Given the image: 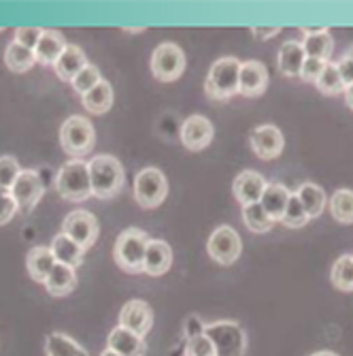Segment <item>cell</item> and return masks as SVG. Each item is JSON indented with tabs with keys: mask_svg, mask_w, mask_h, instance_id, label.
Here are the masks:
<instances>
[{
	"mask_svg": "<svg viewBox=\"0 0 353 356\" xmlns=\"http://www.w3.org/2000/svg\"><path fill=\"white\" fill-rule=\"evenodd\" d=\"M183 356H217V352H215L213 341L203 333V335H196V337L185 339Z\"/></svg>",
	"mask_w": 353,
	"mask_h": 356,
	"instance_id": "74e56055",
	"label": "cell"
},
{
	"mask_svg": "<svg viewBox=\"0 0 353 356\" xmlns=\"http://www.w3.org/2000/svg\"><path fill=\"white\" fill-rule=\"evenodd\" d=\"M302 32H304L302 49H304L307 58H319V60L330 62V56L334 51V39L330 32L326 28L319 32H309L302 28Z\"/></svg>",
	"mask_w": 353,
	"mask_h": 356,
	"instance_id": "d4e9b609",
	"label": "cell"
},
{
	"mask_svg": "<svg viewBox=\"0 0 353 356\" xmlns=\"http://www.w3.org/2000/svg\"><path fill=\"white\" fill-rule=\"evenodd\" d=\"M243 222H245V226L251 233H258V235L268 233L273 229V224H275L260 203L243 205Z\"/></svg>",
	"mask_w": 353,
	"mask_h": 356,
	"instance_id": "1f68e13d",
	"label": "cell"
},
{
	"mask_svg": "<svg viewBox=\"0 0 353 356\" xmlns=\"http://www.w3.org/2000/svg\"><path fill=\"white\" fill-rule=\"evenodd\" d=\"M266 179L258 173V171H243L236 175L234 184H232V192L241 205H251V203H260L262 194L266 190Z\"/></svg>",
	"mask_w": 353,
	"mask_h": 356,
	"instance_id": "2e32d148",
	"label": "cell"
},
{
	"mask_svg": "<svg viewBox=\"0 0 353 356\" xmlns=\"http://www.w3.org/2000/svg\"><path fill=\"white\" fill-rule=\"evenodd\" d=\"M249 143L251 149L255 152V156L262 158V160H275L279 158V154L285 147V139L283 133L275 124H262V126H255L251 135H249Z\"/></svg>",
	"mask_w": 353,
	"mask_h": 356,
	"instance_id": "7c38bea8",
	"label": "cell"
},
{
	"mask_svg": "<svg viewBox=\"0 0 353 356\" xmlns=\"http://www.w3.org/2000/svg\"><path fill=\"white\" fill-rule=\"evenodd\" d=\"M83 107L92 113V115H103L113 107V88L109 81H101L94 90H89L87 94L81 96Z\"/></svg>",
	"mask_w": 353,
	"mask_h": 356,
	"instance_id": "83f0119b",
	"label": "cell"
},
{
	"mask_svg": "<svg viewBox=\"0 0 353 356\" xmlns=\"http://www.w3.org/2000/svg\"><path fill=\"white\" fill-rule=\"evenodd\" d=\"M307 60V54L302 49L300 41H285L279 49V58H277V67L283 75L287 77H296L300 75V69Z\"/></svg>",
	"mask_w": 353,
	"mask_h": 356,
	"instance_id": "603a6c76",
	"label": "cell"
},
{
	"mask_svg": "<svg viewBox=\"0 0 353 356\" xmlns=\"http://www.w3.org/2000/svg\"><path fill=\"white\" fill-rule=\"evenodd\" d=\"M5 64L11 73H26L37 64V56L32 49L19 45V43H9L5 51Z\"/></svg>",
	"mask_w": 353,
	"mask_h": 356,
	"instance_id": "f546056e",
	"label": "cell"
},
{
	"mask_svg": "<svg viewBox=\"0 0 353 356\" xmlns=\"http://www.w3.org/2000/svg\"><path fill=\"white\" fill-rule=\"evenodd\" d=\"M101 356H119V354H117V352H113V350H109V348H107V350H105V352H103V354H101Z\"/></svg>",
	"mask_w": 353,
	"mask_h": 356,
	"instance_id": "7dc6e473",
	"label": "cell"
},
{
	"mask_svg": "<svg viewBox=\"0 0 353 356\" xmlns=\"http://www.w3.org/2000/svg\"><path fill=\"white\" fill-rule=\"evenodd\" d=\"M268 88V69L260 60H247L241 62V73H239V94L245 99H255L262 96Z\"/></svg>",
	"mask_w": 353,
	"mask_h": 356,
	"instance_id": "4fadbf2b",
	"label": "cell"
},
{
	"mask_svg": "<svg viewBox=\"0 0 353 356\" xmlns=\"http://www.w3.org/2000/svg\"><path fill=\"white\" fill-rule=\"evenodd\" d=\"M101 81H103V77H101L98 67H94V64H87V67H85L81 73L75 75V79H73L71 83H73V90H75L79 96H83V94H87L89 90H94Z\"/></svg>",
	"mask_w": 353,
	"mask_h": 356,
	"instance_id": "d590c367",
	"label": "cell"
},
{
	"mask_svg": "<svg viewBox=\"0 0 353 356\" xmlns=\"http://www.w3.org/2000/svg\"><path fill=\"white\" fill-rule=\"evenodd\" d=\"M332 286L341 293H353V256L343 254L336 258V263L332 265L330 271Z\"/></svg>",
	"mask_w": 353,
	"mask_h": 356,
	"instance_id": "4dcf8cb0",
	"label": "cell"
},
{
	"mask_svg": "<svg viewBox=\"0 0 353 356\" xmlns=\"http://www.w3.org/2000/svg\"><path fill=\"white\" fill-rule=\"evenodd\" d=\"M290 197H292V192L287 190L283 184L273 181V184L266 186L260 205L264 207V211L270 216L273 222H281V218L285 213V207H287V203H290Z\"/></svg>",
	"mask_w": 353,
	"mask_h": 356,
	"instance_id": "cb8c5ba5",
	"label": "cell"
},
{
	"mask_svg": "<svg viewBox=\"0 0 353 356\" xmlns=\"http://www.w3.org/2000/svg\"><path fill=\"white\" fill-rule=\"evenodd\" d=\"M119 327L145 337L153 327V309L141 299L128 301L119 312Z\"/></svg>",
	"mask_w": 353,
	"mask_h": 356,
	"instance_id": "5bb4252c",
	"label": "cell"
},
{
	"mask_svg": "<svg viewBox=\"0 0 353 356\" xmlns=\"http://www.w3.org/2000/svg\"><path fill=\"white\" fill-rule=\"evenodd\" d=\"M185 71V54L177 43H160L151 56V73L157 81H177Z\"/></svg>",
	"mask_w": 353,
	"mask_h": 356,
	"instance_id": "ba28073f",
	"label": "cell"
},
{
	"mask_svg": "<svg viewBox=\"0 0 353 356\" xmlns=\"http://www.w3.org/2000/svg\"><path fill=\"white\" fill-rule=\"evenodd\" d=\"M0 194H5V190H3V188H0Z\"/></svg>",
	"mask_w": 353,
	"mask_h": 356,
	"instance_id": "681fc988",
	"label": "cell"
},
{
	"mask_svg": "<svg viewBox=\"0 0 353 356\" xmlns=\"http://www.w3.org/2000/svg\"><path fill=\"white\" fill-rule=\"evenodd\" d=\"M17 211H19V209H17V203H15V199L11 197V194H9V192L0 194V226L7 224V222H11L13 216H15Z\"/></svg>",
	"mask_w": 353,
	"mask_h": 356,
	"instance_id": "60d3db41",
	"label": "cell"
},
{
	"mask_svg": "<svg viewBox=\"0 0 353 356\" xmlns=\"http://www.w3.org/2000/svg\"><path fill=\"white\" fill-rule=\"evenodd\" d=\"M205 322L200 320V316H189L185 320V339L189 337H196V335H203L205 333Z\"/></svg>",
	"mask_w": 353,
	"mask_h": 356,
	"instance_id": "b9f144b4",
	"label": "cell"
},
{
	"mask_svg": "<svg viewBox=\"0 0 353 356\" xmlns=\"http://www.w3.org/2000/svg\"><path fill=\"white\" fill-rule=\"evenodd\" d=\"M98 231H101V226H98L96 216L89 211H83V209L71 211L62 222V233L67 237H71L83 250H87L96 243V239H98Z\"/></svg>",
	"mask_w": 353,
	"mask_h": 356,
	"instance_id": "30bf717a",
	"label": "cell"
},
{
	"mask_svg": "<svg viewBox=\"0 0 353 356\" xmlns=\"http://www.w3.org/2000/svg\"><path fill=\"white\" fill-rule=\"evenodd\" d=\"M336 69H338V73H341V77H343V83H345V90H347V86L353 83V62H351L347 56H343V58L336 62Z\"/></svg>",
	"mask_w": 353,
	"mask_h": 356,
	"instance_id": "7bdbcfd3",
	"label": "cell"
},
{
	"mask_svg": "<svg viewBox=\"0 0 353 356\" xmlns=\"http://www.w3.org/2000/svg\"><path fill=\"white\" fill-rule=\"evenodd\" d=\"M107 346H109V350L117 352L119 356H145L147 354L145 337H141V335H137L132 331H128L123 327H115L109 333Z\"/></svg>",
	"mask_w": 353,
	"mask_h": 356,
	"instance_id": "ac0fdd59",
	"label": "cell"
},
{
	"mask_svg": "<svg viewBox=\"0 0 353 356\" xmlns=\"http://www.w3.org/2000/svg\"><path fill=\"white\" fill-rule=\"evenodd\" d=\"M96 143V131L87 118L71 115L60 128V145L73 160H81L92 152Z\"/></svg>",
	"mask_w": 353,
	"mask_h": 356,
	"instance_id": "5b68a950",
	"label": "cell"
},
{
	"mask_svg": "<svg viewBox=\"0 0 353 356\" xmlns=\"http://www.w3.org/2000/svg\"><path fill=\"white\" fill-rule=\"evenodd\" d=\"M55 190L64 201H87L92 197V181L85 160H69V163H64L55 175Z\"/></svg>",
	"mask_w": 353,
	"mask_h": 356,
	"instance_id": "3957f363",
	"label": "cell"
},
{
	"mask_svg": "<svg viewBox=\"0 0 353 356\" xmlns=\"http://www.w3.org/2000/svg\"><path fill=\"white\" fill-rule=\"evenodd\" d=\"M326 60H319V58H307L304 64H302V69H300V79L307 81V83H315L319 79V75L324 73L326 69Z\"/></svg>",
	"mask_w": 353,
	"mask_h": 356,
	"instance_id": "ab89813d",
	"label": "cell"
},
{
	"mask_svg": "<svg viewBox=\"0 0 353 356\" xmlns=\"http://www.w3.org/2000/svg\"><path fill=\"white\" fill-rule=\"evenodd\" d=\"M330 213L341 224H353V190H336L330 199Z\"/></svg>",
	"mask_w": 353,
	"mask_h": 356,
	"instance_id": "d6a6232c",
	"label": "cell"
},
{
	"mask_svg": "<svg viewBox=\"0 0 353 356\" xmlns=\"http://www.w3.org/2000/svg\"><path fill=\"white\" fill-rule=\"evenodd\" d=\"M49 250H51V254L55 258V263H60V265H67V267L77 269L83 263V252L85 250L81 245H77L71 237H67L64 233H58L51 239Z\"/></svg>",
	"mask_w": 353,
	"mask_h": 356,
	"instance_id": "ffe728a7",
	"label": "cell"
},
{
	"mask_svg": "<svg viewBox=\"0 0 353 356\" xmlns=\"http://www.w3.org/2000/svg\"><path fill=\"white\" fill-rule=\"evenodd\" d=\"M147 243L149 235L141 229H126L123 233H119L113 248V258L117 267L126 273H143Z\"/></svg>",
	"mask_w": 353,
	"mask_h": 356,
	"instance_id": "277c9868",
	"label": "cell"
},
{
	"mask_svg": "<svg viewBox=\"0 0 353 356\" xmlns=\"http://www.w3.org/2000/svg\"><path fill=\"white\" fill-rule=\"evenodd\" d=\"M89 181H92V194L96 199H113L123 188V167L115 156H94L89 163Z\"/></svg>",
	"mask_w": 353,
	"mask_h": 356,
	"instance_id": "6da1fadb",
	"label": "cell"
},
{
	"mask_svg": "<svg viewBox=\"0 0 353 356\" xmlns=\"http://www.w3.org/2000/svg\"><path fill=\"white\" fill-rule=\"evenodd\" d=\"M351 62H353V45H349V49H347V54H345Z\"/></svg>",
	"mask_w": 353,
	"mask_h": 356,
	"instance_id": "c3c4849f",
	"label": "cell"
},
{
	"mask_svg": "<svg viewBox=\"0 0 353 356\" xmlns=\"http://www.w3.org/2000/svg\"><path fill=\"white\" fill-rule=\"evenodd\" d=\"M205 335L213 341L217 356H245L247 333L234 320H217L205 327Z\"/></svg>",
	"mask_w": 353,
	"mask_h": 356,
	"instance_id": "8992f818",
	"label": "cell"
},
{
	"mask_svg": "<svg viewBox=\"0 0 353 356\" xmlns=\"http://www.w3.org/2000/svg\"><path fill=\"white\" fill-rule=\"evenodd\" d=\"M345 103H347V107L353 111V83L347 86V90H345Z\"/></svg>",
	"mask_w": 353,
	"mask_h": 356,
	"instance_id": "f6af8a7d",
	"label": "cell"
},
{
	"mask_svg": "<svg viewBox=\"0 0 353 356\" xmlns=\"http://www.w3.org/2000/svg\"><path fill=\"white\" fill-rule=\"evenodd\" d=\"M309 222V216L307 211L302 209L298 197H296V192H292V197H290V203H287L285 207V213L281 218V224L287 226V229H302V226Z\"/></svg>",
	"mask_w": 353,
	"mask_h": 356,
	"instance_id": "e575fe53",
	"label": "cell"
},
{
	"mask_svg": "<svg viewBox=\"0 0 353 356\" xmlns=\"http://www.w3.org/2000/svg\"><path fill=\"white\" fill-rule=\"evenodd\" d=\"M215 137V128L205 115H189L181 126V143L191 149L200 152L205 149Z\"/></svg>",
	"mask_w": 353,
	"mask_h": 356,
	"instance_id": "9a60e30c",
	"label": "cell"
},
{
	"mask_svg": "<svg viewBox=\"0 0 353 356\" xmlns=\"http://www.w3.org/2000/svg\"><path fill=\"white\" fill-rule=\"evenodd\" d=\"M87 67V58L81 47L77 45H67L62 56L55 62V75L62 81H73L77 73H81Z\"/></svg>",
	"mask_w": 353,
	"mask_h": 356,
	"instance_id": "44dd1931",
	"label": "cell"
},
{
	"mask_svg": "<svg viewBox=\"0 0 353 356\" xmlns=\"http://www.w3.org/2000/svg\"><path fill=\"white\" fill-rule=\"evenodd\" d=\"M173 265V250L166 241L162 239H149L147 252H145V263H143V273L147 275H164Z\"/></svg>",
	"mask_w": 353,
	"mask_h": 356,
	"instance_id": "e0dca14e",
	"label": "cell"
},
{
	"mask_svg": "<svg viewBox=\"0 0 353 356\" xmlns=\"http://www.w3.org/2000/svg\"><path fill=\"white\" fill-rule=\"evenodd\" d=\"M67 39H64L62 32L58 30H43L41 41L35 47V56L37 62H41L43 67H55L58 58L62 56V51L67 49Z\"/></svg>",
	"mask_w": 353,
	"mask_h": 356,
	"instance_id": "d6986e66",
	"label": "cell"
},
{
	"mask_svg": "<svg viewBox=\"0 0 353 356\" xmlns=\"http://www.w3.org/2000/svg\"><path fill=\"white\" fill-rule=\"evenodd\" d=\"M21 169L19 163L13 156H0V188L5 192H9L15 184V179L19 177Z\"/></svg>",
	"mask_w": 353,
	"mask_h": 356,
	"instance_id": "8d00e7d4",
	"label": "cell"
},
{
	"mask_svg": "<svg viewBox=\"0 0 353 356\" xmlns=\"http://www.w3.org/2000/svg\"><path fill=\"white\" fill-rule=\"evenodd\" d=\"M53 265H55V258H53L51 250L45 248V245L32 248L28 252V256H26V269H28L30 277L35 280V282H41V284L47 282Z\"/></svg>",
	"mask_w": 353,
	"mask_h": 356,
	"instance_id": "7402d4cb",
	"label": "cell"
},
{
	"mask_svg": "<svg viewBox=\"0 0 353 356\" xmlns=\"http://www.w3.org/2000/svg\"><path fill=\"white\" fill-rule=\"evenodd\" d=\"M169 194V181L164 177V173L155 169V167H147L143 169L137 179H135V197L137 203L143 209H155L164 203Z\"/></svg>",
	"mask_w": 353,
	"mask_h": 356,
	"instance_id": "52a82bcc",
	"label": "cell"
},
{
	"mask_svg": "<svg viewBox=\"0 0 353 356\" xmlns=\"http://www.w3.org/2000/svg\"><path fill=\"white\" fill-rule=\"evenodd\" d=\"M9 194L15 199L19 211H32L45 194V186H43V179L37 171L24 169L19 173V177L15 179L13 188L9 190Z\"/></svg>",
	"mask_w": 353,
	"mask_h": 356,
	"instance_id": "8fae6325",
	"label": "cell"
},
{
	"mask_svg": "<svg viewBox=\"0 0 353 356\" xmlns=\"http://www.w3.org/2000/svg\"><path fill=\"white\" fill-rule=\"evenodd\" d=\"M296 197L302 205V209L307 211L309 220L311 218H319L324 213L326 209V203H328V197H326V192L322 186H317V184H302L298 190H296Z\"/></svg>",
	"mask_w": 353,
	"mask_h": 356,
	"instance_id": "4316f807",
	"label": "cell"
},
{
	"mask_svg": "<svg viewBox=\"0 0 353 356\" xmlns=\"http://www.w3.org/2000/svg\"><path fill=\"white\" fill-rule=\"evenodd\" d=\"M309 356H338V354H334V352H330V350H319V352H313V354H309Z\"/></svg>",
	"mask_w": 353,
	"mask_h": 356,
	"instance_id": "bcb514c9",
	"label": "cell"
},
{
	"mask_svg": "<svg viewBox=\"0 0 353 356\" xmlns=\"http://www.w3.org/2000/svg\"><path fill=\"white\" fill-rule=\"evenodd\" d=\"M77 286V273L73 267H67V265H60L55 263L47 282H45V288H47V293L51 297H64V295H69L73 293Z\"/></svg>",
	"mask_w": 353,
	"mask_h": 356,
	"instance_id": "484cf974",
	"label": "cell"
},
{
	"mask_svg": "<svg viewBox=\"0 0 353 356\" xmlns=\"http://www.w3.org/2000/svg\"><path fill=\"white\" fill-rule=\"evenodd\" d=\"M251 32H253V37H255V39L268 41V39H273V37L279 35V32H281V26H253Z\"/></svg>",
	"mask_w": 353,
	"mask_h": 356,
	"instance_id": "ee69618b",
	"label": "cell"
},
{
	"mask_svg": "<svg viewBox=\"0 0 353 356\" xmlns=\"http://www.w3.org/2000/svg\"><path fill=\"white\" fill-rule=\"evenodd\" d=\"M239 73H241V60L234 56L219 58L211 64L207 81H205V92L211 101L223 103L230 101L232 96L239 94Z\"/></svg>",
	"mask_w": 353,
	"mask_h": 356,
	"instance_id": "7a4b0ae2",
	"label": "cell"
},
{
	"mask_svg": "<svg viewBox=\"0 0 353 356\" xmlns=\"http://www.w3.org/2000/svg\"><path fill=\"white\" fill-rule=\"evenodd\" d=\"M41 35H43V28H39V26H21L15 30V43L35 51L37 43L41 41Z\"/></svg>",
	"mask_w": 353,
	"mask_h": 356,
	"instance_id": "f35d334b",
	"label": "cell"
},
{
	"mask_svg": "<svg viewBox=\"0 0 353 356\" xmlns=\"http://www.w3.org/2000/svg\"><path fill=\"white\" fill-rule=\"evenodd\" d=\"M47 356H89L87 350L67 333H49L45 339Z\"/></svg>",
	"mask_w": 353,
	"mask_h": 356,
	"instance_id": "f1b7e54d",
	"label": "cell"
},
{
	"mask_svg": "<svg viewBox=\"0 0 353 356\" xmlns=\"http://www.w3.org/2000/svg\"><path fill=\"white\" fill-rule=\"evenodd\" d=\"M207 252L219 265H234L243 252V243L232 226H217L207 241Z\"/></svg>",
	"mask_w": 353,
	"mask_h": 356,
	"instance_id": "9c48e42d",
	"label": "cell"
},
{
	"mask_svg": "<svg viewBox=\"0 0 353 356\" xmlns=\"http://www.w3.org/2000/svg\"><path fill=\"white\" fill-rule=\"evenodd\" d=\"M315 86H317L319 92L326 94V96H338V94L345 92L343 77H341V73H338V69H336V64H334V62H328V64H326L324 73L319 75V79L315 81Z\"/></svg>",
	"mask_w": 353,
	"mask_h": 356,
	"instance_id": "836d02e7",
	"label": "cell"
},
{
	"mask_svg": "<svg viewBox=\"0 0 353 356\" xmlns=\"http://www.w3.org/2000/svg\"><path fill=\"white\" fill-rule=\"evenodd\" d=\"M0 30H3V28H0Z\"/></svg>",
	"mask_w": 353,
	"mask_h": 356,
	"instance_id": "f907efd6",
	"label": "cell"
}]
</instances>
